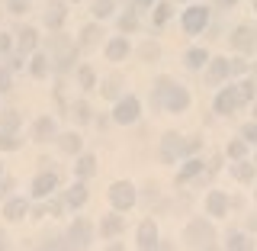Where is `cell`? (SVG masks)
Wrapping results in <instances>:
<instances>
[{"mask_svg":"<svg viewBox=\"0 0 257 251\" xmlns=\"http://www.w3.org/2000/svg\"><path fill=\"white\" fill-rule=\"evenodd\" d=\"M155 103H161L167 113H183L190 107V94L183 91V87H174L167 77H161L158 80V97H155Z\"/></svg>","mask_w":257,"mask_h":251,"instance_id":"cell-1","label":"cell"},{"mask_svg":"<svg viewBox=\"0 0 257 251\" xmlns=\"http://www.w3.org/2000/svg\"><path fill=\"white\" fill-rule=\"evenodd\" d=\"M187 241L193 248H209L215 241V232H212V225H209L206 219H193L187 225Z\"/></svg>","mask_w":257,"mask_h":251,"instance_id":"cell-2","label":"cell"},{"mask_svg":"<svg viewBox=\"0 0 257 251\" xmlns=\"http://www.w3.org/2000/svg\"><path fill=\"white\" fill-rule=\"evenodd\" d=\"M109 203L116 209H132L135 206V187L128 181H119L109 187Z\"/></svg>","mask_w":257,"mask_h":251,"instance_id":"cell-3","label":"cell"},{"mask_svg":"<svg viewBox=\"0 0 257 251\" xmlns=\"http://www.w3.org/2000/svg\"><path fill=\"white\" fill-rule=\"evenodd\" d=\"M206 23H209V10H206V7H190V10H183V29H187L190 36L203 32Z\"/></svg>","mask_w":257,"mask_h":251,"instance_id":"cell-4","label":"cell"},{"mask_svg":"<svg viewBox=\"0 0 257 251\" xmlns=\"http://www.w3.org/2000/svg\"><path fill=\"white\" fill-rule=\"evenodd\" d=\"M112 119H116V123H122V126L135 123V119H139V100H135V97H122V100L116 103V113H112Z\"/></svg>","mask_w":257,"mask_h":251,"instance_id":"cell-5","label":"cell"},{"mask_svg":"<svg viewBox=\"0 0 257 251\" xmlns=\"http://www.w3.org/2000/svg\"><path fill=\"white\" fill-rule=\"evenodd\" d=\"M238 103H241L238 87H225V91H222L219 97H215V113L228 116V113H235V110H238Z\"/></svg>","mask_w":257,"mask_h":251,"instance_id":"cell-6","label":"cell"},{"mask_svg":"<svg viewBox=\"0 0 257 251\" xmlns=\"http://www.w3.org/2000/svg\"><path fill=\"white\" fill-rule=\"evenodd\" d=\"M231 45H235L238 52H251V48L257 45V32L251 26H238L235 32H231Z\"/></svg>","mask_w":257,"mask_h":251,"instance_id":"cell-7","label":"cell"},{"mask_svg":"<svg viewBox=\"0 0 257 251\" xmlns=\"http://www.w3.org/2000/svg\"><path fill=\"white\" fill-rule=\"evenodd\" d=\"M180 151H183V142H180V135H177V132H167L164 139H161V161H167V164H171Z\"/></svg>","mask_w":257,"mask_h":251,"instance_id":"cell-8","label":"cell"},{"mask_svg":"<svg viewBox=\"0 0 257 251\" xmlns=\"http://www.w3.org/2000/svg\"><path fill=\"white\" fill-rule=\"evenodd\" d=\"M55 187H58V177H55V171H42L32 181V197H48Z\"/></svg>","mask_w":257,"mask_h":251,"instance_id":"cell-9","label":"cell"},{"mask_svg":"<svg viewBox=\"0 0 257 251\" xmlns=\"http://www.w3.org/2000/svg\"><path fill=\"white\" fill-rule=\"evenodd\" d=\"M158 245V229H155V222L151 219H145L142 225H139V248H155Z\"/></svg>","mask_w":257,"mask_h":251,"instance_id":"cell-10","label":"cell"},{"mask_svg":"<svg viewBox=\"0 0 257 251\" xmlns=\"http://www.w3.org/2000/svg\"><path fill=\"white\" fill-rule=\"evenodd\" d=\"M206 209H209V216H225V209H228V197H225L222 190H212L209 200H206Z\"/></svg>","mask_w":257,"mask_h":251,"instance_id":"cell-11","label":"cell"},{"mask_svg":"<svg viewBox=\"0 0 257 251\" xmlns=\"http://www.w3.org/2000/svg\"><path fill=\"white\" fill-rule=\"evenodd\" d=\"M55 132H58V126H55L52 116H42V119L36 123V142H52Z\"/></svg>","mask_w":257,"mask_h":251,"instance_id":"cell-12","label":"cell"},{"mask_svg":"<svg viewBox=\"0 0 257 251\" xmlns=\"http://www.w3.org/2000/svg\"><path fill=\"white\" fill-rule=\"evenodd\" d=\"M125 55H128V39H125V36H116V39L106 45V58H109V61H122Z\"/></svg>","mask_w":257,"mask_h":251,"instance_id":"cell-13","label":"cell"},{"mask_svg":"<svg viewBox=\"0 0 257 251\" xmlns=\"http://www.w3.org/2000/svg\"><path fill=\"white\" fill-rule=\"evenodd\" d=\"M228 74H231V61L212 58V64H209V80H212V84H219V80H225Z\"/></svg>","mask_w":257,"mask_h":251,"instance_id":"cell-14","label":"cell"},{"mask_svg":"<svg viewBox=\"0 0 257 251\" xmlns=\"http://www.w3.org/2000/svg\"><path fill=\"white\" fill-rule=\"evenodd\" d=\"M71 238H74V245H77V248L90 245V225H87L84 219H77L74 225H71Z\"/></svg>","mask_w":257,"mask_h":251,"instance_id":"cell-15","label":"cell"},{"mask_svg":"<svg viewBox=\"0 0 257 251\" xmlns=\"http://www.w3.org/2000/svg\"><path fill=\"white\" fill-rule=\"evenodd\" d=\"M45 23L52 29H58L64 23V4H52V7H48V10H45Z\"/></svg>","mask_w":257,"mask_h":251,"instance_id":"cell-16","label":"cell"},{"mask_svg":"<svg viewBox=\"0 0 257 251\" xmlns=\"http://www.w3.org/2000/svg\"><path fill=\"white\" fill-rule=\"evenodd\" d=\"M74 171H77V177H90L96 171V158L93 155H80L77 164H74Z\"/></svg>","mask_w":257,"mask_h":251,"instance_id":"cell-17","label":"cell"},{"mask_svg":"<svg viewBox=\"0 0 257 251\" xmlns=\"http://www.w3.org/2000/svg\"><path fill=\"white\" fill-rule=\"evenodd\" d=\"M122 216H106V219H103V225H100V232L103 235H119V232H122Z\"/></svg>","mask_w":257,"mask_h":251,"instance_id":"cell-18","label":"cell"},{"mask_svg":"<svg viewBox=\"0 0 257 251\" xmlns=\"http://www.w3.org/2000/svg\"><path fill=\"white\" fill-rule=\"evenodd\" d=\"M58 145H61V151H68V155H77V151H80V135L77 132H68V135H61V139H58Z\"/></svg>","mask_w":257,"mask_h":251,"instance_id":"cell-19","label":"cell"},{"mask_svg":"<svg viewBox=\"0 0 257 251\" xmlns=\"http://www.w3.org/2000/svg\"><path fill=\"white\" fill-rule=\"evenodd\" d=\"M23 213H26V200H10V203L4 206V216L7 219H23Z\"/></svg>","mask_w":257,"mask_h":251,"instance_id":"cell-20","label":"cell"},{"mask_svg":"<svg viewBox=\"0 0 257 251\" xmlns=\"http://www.w3.org/2000/svg\"><path fill=\"white\" fill-rule=\"evenodd\" d=\"M20 145H23V139H16L13 129H0V148L4 151H16Z\"/></svg>","mask_w":257,"mask_h":251,"instance_id":"cell-21","label":"cell"},{"mask_svg":"<svg viewBox=\"0 0 257 251\" xmlns=\"http://www.w3.org/2000/svg\"><path fill=\"white\" fill-rule=\"evenodd\" d=\"M84 203H87V187L84 184H74L68 190V206H84Z\"/></svg>","mask_w":257,"mask_h":251,"instance_id":"cell-22","label":"cell"},{"mask_svg":"<svg viewBox=\"0 0 257 251\" xmlns=\"http://www.w3.org/2000/svg\"><path fill=\"white\" fill-rule=\"evenodd\" d=\"M206 61H209L206 48H190V52H187V64H190V68H203Z\"/></svg>","mask_w":257,"mask_h":251,"instance_id":"cell-23","label":"cell"},{"mask_svg":"<svg viewBox=\"0 0 257 251\" xmlns=\"http://www.w3.org/2000/svg\"><path fill=\"white\" fill-rule=\"evenodd\" d=\"M20 48H23V52H32V48H36V29H23L20 32Z\"/></svg>","mask_w":257,"mask_h":251,"instance_id":"cell-24","label":"cell"},{"mask_svg":"<svg viewBox=\"0 0 257 251\" xmlns=\"http://www.w3.org/2000/svg\"><path fill=\"white\" fill-rule=\"evenodd\" d=\"M32 74H36V77L48 74V58H45V55H36V58H32Z\"/></svg>","mask_w":257,"mask_h":251,"instance_id":"cell-25","label":"cell"},{"mask_svg":"<svg viewBox=\"0 0 257 251\" xmlns=\"http://www.w3.org/2000/svg\"><path fill=\"white\" fill-rule=\"evenodd\" d=\"M171 4H158L155 7V26H161V23H167V20H171Z\"/></svg>","mask_w":257,"mask_h":251,"instance_id":"cell-26","label":"cell"},{"mask_svg":"<svg viewBox=\"0 0 257 251\" xmlns=\"http://www.w3.org/2000/svg\"><path fill=\"white\" fill-rule=\"evenodd\" d=\"M93 13L100 16V20H106L112 13V0H93Z\"/></svg>","mask_w":257,"mask_h":251,"instance_id":"cell-27","label":"cell"},{"mask_svg":"<svg viewBox=\"0 0 257 251\" xmlns=\"http://www.w3.org/2000/svg\"><path fill=\"white\" fill-rule=\"evenodd\" d=\"M199 168H203V161H187V168H183V171L177 174V181H187V177L199 174Z\"/></svg>","mask_w":257,"mask_h":251,"instance_id":"cell-28","label":"cell"},{"mask_svg":"<svg viewBox=\"0 0 257 251\" xmlns=\"http://www.w3.org/2000/svg\"><path fill=\"white\" fill-rule=\"evenodd\" d=\"M235 177H238V181H251V177H254V164H247V161H241V164L235 168Z\"/></svg>","mask_w":257,"mask_h":251,"instance_id":"cell-29","label":"cell"},{"mask_svg":"<svg viewBox=\"0 0 257 251\" xmlns=\"http://www.w3.org/2000/svg\"><path fill=\"white\" fill-rule=\"evenodd\" d=\"M16 126H20V116H16L13 110H7L4 116H0V129H16Z\"/></svg>","mask_w":257,"mask_h":251,"instance_id":"cell-30","label":"cell"},{"mask_svg":"<svg viewBox=\"0 0 257 251\" xmlns=\"http://www.w3.org/2000/svg\"><path fill=\"white\" fill-rule=\"evenodd\" d=\"M119 84H122L119 77H109L106 84H103V97H119Z\"/></svg>","mask_w":257,"mask_h":251,"instance_id":"cell-31","label":"cell"},{"mask_svg":"<svg viewBox=\"0 0 257 251\" xmlns=\"http://www.w3.org/2000/svg\"><path fill=\"white\" fill-rule=\"evenodd\" d=\"M254 87H257L254 80H244V84L238 87V97H241V103H244V100H251V97H254Z\"/></svg>","mask_w":257,"mask_h":251,"instance_id":"cell-32","label":"cell"},{"mask_svg":"<svg viewBox=\"0 0 257 251\" xmlns=\"http://www.w3.org/2000/svg\"><path fill=\"white\" fill-rule=\"evenodd\" d=\"M247 145L244 142H228V158H244Z\"/></svg>","mask_w":257,"mask_h":251,"instance_id":"cell-33","label":"cell"},{"mask_svg":"<svg viewBox=\"0 0 257 251\" xmlns=\"http://www.w3.org/2000/svg\"><path fill=\"white\" fill-rule=\"evenodd\" d=\"M96 36H100V29H96V26H87V29H84V39H80V42H84V45H96Z\"/></svg>","mask_w":257,"mask_h":251,"instance_id":"cell-34","label":"cell"},{"mask_svg":"<svg viewBox=\"0 0 257 251\" xmlns=\"http://www.w3.org/2000/svg\"><path fill=\"white\" fill-rule=\"evenodd\" d=\"M77 77H80V84H84V87H93V80H96L90 68H80V71H77Z\"/></svg>","mask_w":257,"mask_h":251,"instance_id":"cell-35","label":"cell"},{"mask_svg":"<svg viewBox=\"0 0 257 251\" xmlns=\"http://www.w3.org/2000/svg\"><path fill=\"white\" fill-rule=\"evenodd\" d=\"M228 248H251V241L244 235H228Z\"/></svg>","mask_w":257,"mask_h":251,"instance_id":"cell-36","label":"cell"},{"mask_svg":"<svg viewBox=\"0 0 257 251\" xmlns=\"http://www.w3.org/2000/svg\"><path fill=\"white\" fill-rule=\"evenodd\" d=\"M241 135H244V139L251 142V145H257V123H251V126H244V132H241Z\"/></svg>","mask_w":257,"mask_h":251,"instance_id":"cell-37","label":"cell"},{"mask_svg":"<svg viewBox=\"0 0 257 251\" xmlns=\"http://www.w3.org/2000/svg\"><path fill=\"white\" fill-rule=\"evenodd\" d=\"M7 7H10V13H23L26 10V0H7Z\"/></svg>","mask_w":257,"mask_h":251,"instance_id":"cell-38","label":"cell"},{"mask_svg":"<svg viewBox=\"0 0 257 251\" xmlns=\"http://www.w3.org/2000/svg\"><path fill=\"white\" fill-rule=\"evenodd\" d=\"M74 116H77V119H90V110H87V103H77V107H74Z\"/></svg>","mask_w":257,"mask_h":251,"instance_id":"cell-39","label":"cell"},{"mask_svg":"<svg viewBox=\"0 0 257 251\" xmlns=\"http://www.w3.org/2000/svg\"><path fill=\"white\" fill-rule=\"evenodd\" d=\"M135 26H139V23H135V16H132V13H125V16H122V29L128 32V29H135Z\"/></svg>","mask_w":257,"mask_h":251,"instance_id":"cell-40","label":"cell"},{"mask_svg":"<svg viewBox=\"0 0 257 251\" xmlns=\"http://www.w3.org/2000/svg\"><path fill=\"white\" fill-rule=\"evenodd\" d=\"M142 55H145V58H158V45H151V42H148V45L142 48Z\"/></svg>","mask_w":257,"mask_h":251,"instance_id":"cell-41","label":"cell"},{"mask_svg":"<svg viewBox=\"0 0 257 251\" xmlns=\"http://www.w3.org/2000/svg\"><path fill=\"white\" fill-rule=\"evenodd\" d=\"M4 91H10V74L0 71V94H4Z\"/></svg>","mask_w":257,"mask_h":251,"instance_id":"cell-42","label":"cell"},{"mask_svg":"<svg viewBox=\"0 0 257 251\" xmlns=\"http://www.w3.org/2000/svg\"><path fill=\"white\" fill-rule=\"evenodd\" d=\"M4 48H10V39H7V36H0V52H4Z\"/></svg>","mask_w":257,"mask_h":251,"instance_id":"cell-43","label":"cell"},{"mask_svg":"<svg viewBox=\"0 0 257 251\" xmlns=\"http://www.w3.org/2000/svg\"><path fill=\"white\" fill-rule=\"evenodd\" d=\"M7 187H10V181H4V184H0V197H7Z\"/></svg>","mask_w":257,"mask_h":251,"instance_id":"cell-44","label":"cell"},{"mask_svg":"<svg viewBox=\"0 0 257 251\" xmlns=\"http://www.w3.org/2000/svg\"><path fill=\"white\" fill-rule=\"evenodd\" d=\"M222 4H238V0H222Z\"/></svg>","mask_w":257,"mask_h":251,"instance_id":"cell-45","label":"cell"},{"mask_svg":"<svg viewBox=\"0 0 257 251\" xmlns=\"http://www.w3.org/2000/svg\"><path fill=\"white\" fill-rule=\"evenodd\" d=\"M139 4H151V0H139Z\"/></svg>","mask_w":257,"mask_h":251,"instance_id":"cell-46","label":"cell"},{"mask_svg":"<svg viewBox=\"0 0 257 251\" xmlns=\"http://www.w3.org/2000/svg\"><path fill=\"white\" fill-rule=\"evenodd\" d=\"M254 10H257V0H254Z\"/></svg>","mask_w":257,"mask_h":251,"instance_id":"cell-47","label":"cell"}]
</instances>
